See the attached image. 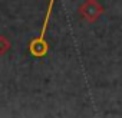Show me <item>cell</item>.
Wrapping results in <instances>:
<instances>
[{
	"label": "cell",
	"mask_w": 122,
	"mask_h": 118,
	"mask_svg": "<svg viewBox=\"0 0 122 118\" xmlns=\"http://www.w3.org/2000/svg\"><path fill=\"white\" fill-rule=\"evenodd\" d=\"M53 5H55V0H49V6H47L46 15H45V19H43V25H42V32L37 38H35L29 43V53L33 58L40 59V58H45L49 53V43L45 40V35H46L47 25H49V20H50V15H52V10H53Z\"/></svg>",
	"instance_id": "cell-1"
},
{
	"label": "cell",
	"mask_w": 122,
	"mask_h": 118,
	"mask_svg": "<svg viewBox=\"0 0 122 118\" xmlns=\"http://www.w3.org/2000/svg\"><path fill=\"white\" fill-rule=\"evenodd\" d=\"M103 12L105 9L98 0H85L79 6V15L88 23H95L103 15Z\"/></svg>",
	"instance_id": "cell-2"
},
{
	"label": "cell",
	"mask_w": 122,
	"mask_h": 118,
	"mask_svg": "<svg viewBox=\"0 0 122 118\" xmlns=\"http://www.w3.org/2000/svg\"><path fill=\"white\" fill-rule=\"evenodd\" d=\"M12 48V42L9 40V38L0 35V56L2 55H6Z\"/></svg>",
	"instance_id": "cell-3"
}]
</instances>
